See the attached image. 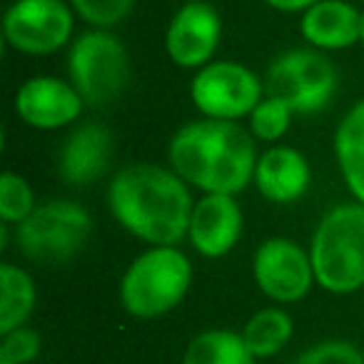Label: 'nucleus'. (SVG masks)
<instances>
[{
    "instance_id": "412c9836",
    "label": "nucleus",
    "mask_w": 364,
    "mask_h": 364,
    "mask_svg": "<svg viewBox=\"0 0 364 364\" xmlns=\"http://www.w3.org/2000/svg\"><path fill=\"white\" fill-rule=\"evenodd\" d=\"M297 112L287 105L284 100L272 95H264L262 102L252 110L250 120V132L255 135V140L262 142H279L287 135L289 125H292V117Z\"/></svg>"
},
{
    "instance_id": "0eeeda50",
    "label": "nucleus",
    "mask_w": 364,
    "mask_h": 364,
    "mask_svg": "<svg viewBox=\"0 0 364 364\" xmlns=\"http://www.w3.org/2000/svg\"><path fill=\"white\" fill-rule=\"evenodd\" d=\"M337 85V68L317 48L279 53L264 73V95L279 97L299 115L324 110L332 102Z\"/></svg>"
},
{
    "instance_id": "f257e3e1",
    "label": "nucleus",
    "mask_w": 364,
    "mask_h": 364,
    "mask_svg": "<svg viewBox=\"0 0 364 364\" xmlns=\"http://www.w3.org/2000/svg\"><path fill=\"white\" fill-rule=\"evenodd\" d=\"M107 208L122 230L155 247L188 237L195 200L190 185L172 167L132 162L112 175Z\"/></svg>"
},
{
    "instance_id": "dca6fc26",
    "label": "nucleus",
    "mask_w": 364,
    "mask_h": 364,
    "mask_svg": "<svg viewBox=\"0 0 364 364\" xmlns=\"http://www.w3.org/2000/svg\"><path fill=\"white\" fill-rule=\"evenodd\" d=\"M299 33L322 53L347 50L362 41V11L352 0H317L302 13Z\"/></svg>"
},
{
    "instance_id": "6e6552de",
    "label": "nucleus",
    "mask_w": 364,
    "mask_h": 364,
    "mask_svg": "<svg viewBox=\"0 0 364 364\" xmlns=\"http://www.w3.org/2000/svg\"><path fill=\"white\" fill-rule=\"evenodd\" d=\"M264 97V80L247 65L235 60H213L195 70L190 82V100L213 120H235L252 115Z\"/></svg>"
},
{
    "instance_id": "bb28decb",
    "label": "nucleus",
    "mask_w": 364,
    "mask_h": 364,
    "mask_svg": "<svg viewBox=\"0 0 364 364\" xmlns=\"http://www.w3.org/2000/svg\"><path fill=\"white\" fill-rule=\"evenodd\" d=\"M362 43H364V11H362Z\"/></svg>"
},
{
    "instance_id": "4be33fe9",
    "label": "nucleus",
    "mask_w": 364,
    "mask_h": 364,
    "mask_svg": "<svg viewBox=\"0 0 364 364\" xmlns=\"http://www.w3.org/2000/svg\"><path fill=\"white\" fill-rule=\"evenodd\" d=\"M36 193L31 182L18 172H3L0 177V218L6 225H21L36 210Z\"/></svg>"
},
{
    "instance_id": "f3484780",
    "label": "nucleus",
    "mask_w": 364,
    "mask_h": 364,
    "mask_svg": "<svg viewBox=\"0 0 364 364\" xmlns=\"http://www.w3.org/2000/svg\"><path fill=\"white\" fill-rule=\"evenodd\" d=\"M334 157L347 190L364 205V100L354 102L334 130Z\"/></svg>"
},
{
    "instance_id": "cd10ccee",
    "label": "nucleus",
    "mask_w": 364,
    "mask_h": 364,
    "mask_svg": "<svg viewBox=\"0 0 364 364\" xmlns=\"http://www.w3.org/2000/svg\"><path fill=\"white\" fill-rule=\"evenodd\" d=\"M0 364H13V362H8V359H0Z\"/></svg>"
},
{
    "instance_id": "20e7f679",
    "label": "nucleus",
    "mask_w": 364,
    "mask_h": 364,
    "mask_svg": "<svg viewBox=\"0 0 364 364\" xmlns=\"http://www.w3.org/2000/svg\"><path fill=\"white\" fill-rule=\"evenodd\" d=\"M193 284V262L177 245H155L140 252L120 279V302L137 319L172 312Z\"/></svg>"
},
{
    "instance_id": "4468645a",
    "label": "nucleus",
    "mask_w": 364,
    "mask_h": 364,
    "mask_svg": "<svg viewBox=\"0 0 364 364\" xmlns=\"http://www.w3.org/2000/svg\"><path fill=\"white\" fill-rule=\"evenodd\" d=\"M112 150H115V140L105 125L82 122L73 127V132L58 150V172L68 185L87 188L107 172Z\"/></svg>"
},
{
    "instance_id": "7ed1b4c3",
    "label": "nucleus",
    "mask_w": 364,
    "mask_h": 364,
    "mask_svg": "<svg viewBox=\"0 0 364 364\" xmlns=\"http://www.w3.org/2000/svg\"><path fill=\"white\" fill-rule=\"evenodd\" d=\"M314 279L329 294H352L364 287V205L332 208L309 242Z\"/></svg>"
},
{
    "instance_id": "b1692460",
    "label": "nucleus",
    "mask_w": 364,
    "mask_h": 364,
    "mask_svg": "<svg viewBox=\"0 0 364 364\" xmlns=\"http://www.w3.org/2000/svg\"><path fill=\"white\" fill-rule=\"evenodd\" d=\"M289 364H364V354L347 339H324L299 352Z\"/></svg>"
},
{
    "instance_id": "39448f33",
    "label": "nucleus",
    "mask_w": 364,
    "mask_h": 364,
    "mask_svg": "<svg viewBox=\"0 0 364 364\" xmlns=\"http://www.w3.org/2000/svg\"><path fill=\"white\" fill-rule=\"evenodd\" d=\"M92 232V218L73 200L43 203L16 225L18 250L33 262L60 264L73 259Z\"/></svg>"
},
{
    "instance_id": "c85d7f7f",
    "label": "nucleus",
    "mask_w": 364,
    "mask_h": 364,
    "mask_svg": "<svg viewBox=\"0 0 364 364\" xmlns=\"http://www.w3.org/2000/svg\"><path fill=\"white\" fill-rule=\"evenodd\" d=\"M362 3H364V0H362Z\"/></svg>"
},
{
    "instance_id": "5701e85b",
    "label": "nucleus",
    "mask_w": 364,
    "mask_h": 364,
    "mask_svg": "<svg viewBox=\"0 0 364 364\" xmlns=\"http://www.w3.org/2000/svg\"><path fill=\"white\" fill-rule=\"evenodd\" d=\"M73 11L90 28H115L132 13L135 0H70Z\"/></svg>"
},
{
    "instance_id": "f03ea898",
    "label": "nucleus",
    "mask_w": 364,
    "mask_h": 364,
    "mask_svg": "<svg viewBox=\"0 0 364 364\" xmlns=\"http://www.w3.org/2000/svg\"><path fill=\"white\" fill-rule=\"evenodd\" d=\"M257 140L235 120H193L172 135L170 167L205 195H237L255 180Z\"/></svg>"
},
{
    "instance_id": "6ab92c4d",
    "label": "nucleus",
    "mask_w": 364,
    "mask_h": 364,
    "mask_svg": "<svg viewBox=\"0 0 364 364\" xmlns=\"http://www.w3.org/2000/svg\"><path fill=\"white\" fill-rule=\"evenodd\" d=\"M182 364H257L242 334L232 329H205L190 339Z\"/></svg>"
},
{
    "instance_id": "2eb2a0df",
    "label": "nucleus",
    "mask_w": 364,
    "mask_h": 364,
    "mask_svg": "<svg viewBox=\"0 0 364 364\" xmlns=\"http://www.w3.org/2000/svg\"><path fill=\"white\" fill-rule=\"evenodd\" d=\"M252 182L264 200L274 205H289L309 190L312 170L307 157L297 147L272 145L259 152Z\"/></svg>"
},
{
    "instance_id": "9d476101",
    "label": "nucleus",
    "mask_w": 364,
    "mask_h": 364,
    "mask_svg": "<svg viewBox=\"0 0 364 364\" xmlns=\"http://www.w3.org/2000/svg\"><path fill=\"white\" fill-rule=\"evenodd\" d=\"M252 277L259 292L277 304L299 302L317 282L309 250L289 237H267L255 250Z\"/></svg>"
},
{
    "instance_id": "a878e982",
    "label": "nucleus",
    "mask_w": 364,
    "mask_h": 364,
    "mask_svg": "<svg viewBox=\"0 0 364 364\" xmlns=\"http://www.w3.org/2000/svg\"><path fill=\"white\" fill-rule=\"evenodd\" d=\"M264 3L279 13H304L307 8H312L317 0H264Z\"/></svg>"
},
{
    "instance_id": "1a4fd4ad",
    "label": "nucleus",
    "mask_w": 364,
    "mask_h": 364,
    "mask_svg": "<svg viewBox=\"0 0 364 364\" xmlns=\"http://www.w3.org/2000/svg\"><path fill=\"white\" fill-rule=\"evenodd\" d=\"M3 38L26 55H53L73 38V11L63 0H16L3 18Z\"/></svg>"
},
{
    "instance_id": "393cba45",
    "label": "nucleus",
    "mask_w": 364,
    "mask_h": 364,
    "mask_svg": "<svg viewBox=\"0 0 364 364\" xmlns=\"http://www.w3.org/2000/svg\"><path fill=\"white\" fill-rule=\"evenodd\" d=\"M41 334L31 327H18L13 332L3 334L0 342V359H8L13 364H31L41 354Z\"/></svg>"
},
{
    "instance_id": "423d86ee",
    "label": "nucleus",
    "mask_w": 364,
    "mask_h": 364,
    "mask_svg": "<svg viewBox=\"0 0 364 364\" xmlns=\"http://www.w3.org/2000/svg\"><path fill=\"white\" fill-rule=\"evenodd\" d=\"M68 75L87 105H107L130 82L127 48L112 31H85L73 41L68 53Z\"/></svg>"
},
{
    "instance_id": "aec40b11",
    "label": "nucleus",
    "mask_w": 364,
    "mask_h": 364,
    "mask_svg": "<svg viewBox=\"0 0 364 364\" xmlns=\"http://www.w3.org/2000/svg\"><path fill=\"white\" fill-rule=\"evenodd\" d=\"M240 334H242L245 344H247V349L255 357L267 359V357H274L279 349L287 347V342L294 334V324H292V317L277 304V307L257 309V312L245 322Z\"/></svg>"
},
{
    "instance_id": "f8f14e48",
    "label": "nucleus",
    "mask_w": 364,
    "mask_h": 364,
    "mask_svg": "<svg viewBox=\"0 0 364 364\" xmlns=\"http://www.w3.org/2000/svg\"><path fill=\"white\" fill-rule=\"evenodd\" d=\"M85 100L70 80L53 75H38L18 87L16 112L28 127L60 130L80 117Z\"/></svg>"
},
{
    "instance_id": "ddd939ff",
    "label": "nucleus",
    "mask_w": 364,
    "mask_h": 364,
    "mask_svg": "<svg viewBox=\"0 0 364 364\" xmlns=\"http://www.w3.org/2000/svg\"><path fill=\"white\" fill-rule=\"evenodd\" d=\"M242 225V208L235 195H203L193 208L188 240L198 255L220 259L232 252L240 242Z\"/></svg>"
},
{
    "instance_id": "a211bd4d",
    "label": "nucleus",
    "mask_w": 364,
    "mask_h": 364,
    "mask_svg": "<svg viewBox=\"0 0 364 364\" xmlns=\"http://www.w3.org/2000/svg\"><path fill=\"white\" fill-rule=\"evenodd\" d=\"M38 289L33 277L13 262L0 264V334L26 327L36 309Z\"/></svg>"
},
{
    "instance_id": "9b49d317",
    "label": "nucleus",
    "mask_w": 364,
    "mask_h": 364,
    "mask_svg": "<svg viewBox=\"0 0 364 364\" xmlns=\"http://www.w3.org/2000/svg\"><path fill=\"white\" fill-rule=\"evenodd\" d=\"M223 41V18L210 3L188 0L172 16L165 33L167 58L182 70H200L213 63Z\"/></svg>"
}]
</instances>
